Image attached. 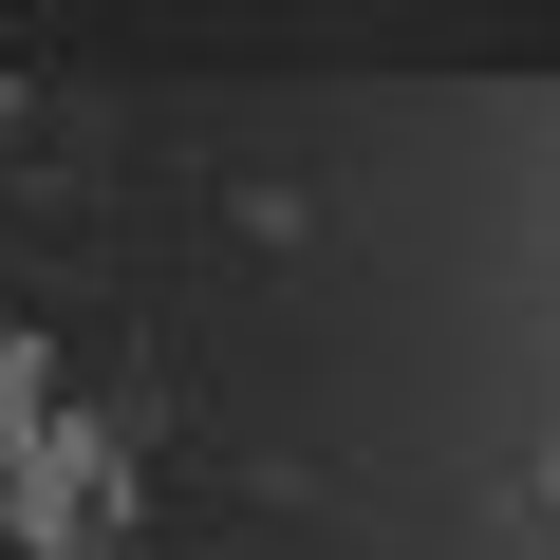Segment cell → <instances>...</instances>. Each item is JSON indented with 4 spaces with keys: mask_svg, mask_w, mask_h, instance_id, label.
Masks as SVG:
<instances>
[{
    "mask_svg": "<svg viewBox=\"0 0 560 560\" xmlns=\"http://www.w3.org/2000/svg\"><path fill=\"white\" fill-rule=\"evenodd\" d=\"M57 430V337H20V318H0V467H20Z\"/></svg>",
    "mask_w": 560,
    "mask_h": 560,
    "instance_id": "obj_2",
    "label": "cell"
},
{
    "mask_svg": "<svg viewBox=\"0 0 560 560\" xmlns=\"http://www.w3.org/2000/svg\"><path fill=\"white\" fill-rule=\"evenodd\" d=\"M0 523H20L38 560H94V541H131V448L57 411V430H38L20 467H0Z\"/></svg>",
    "mask_w": 560,
    "mask_h": 560,
    "instance_id": "obj_1",
    "label": "cell"
},
{
    "mask_svg": "<svg viewBox=\"0 0 560 560\" xmlns=\"http://www.w3.org/2000/svg\"><path fill=\"white\" fill-rule=\"evenodd\" d=\"M0 131H20V75H0Z\"/></svg>",
    "mask_w": 560,
    "mask_h": 560,
    "instance_id": "obj_3",
    "label": "cell"
}]
</instances>
